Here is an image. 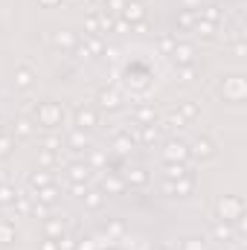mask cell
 I'll list each match as a JSON object with an SVG mask.
<instances>
[{
	"mask_svg": "<svg viewBox=\"0 0 247 250\" xmlns=\"http://www.w3.org/2000/svg\"><path fill=\"white\" fill-rule=\"evenodd\" d=\"M189 154H195L198 160H209V157L215 154V146H212V140H206V137H198V140L189 146Z\"/></svg>",
	"mask_w": 247,
	"mask_h": 250,
	"instance_id": "8",
	"label": "cell"
},
{
	"mask_svg": "<svg viewBox=\"0 0 247 250\" xmlns=\"http://www.w3.org/2000/svg\"><path fill=\"white\" fill-rule=\"evenodd\" d=\"M125 3L128 0H105V12H111V15H123V9H125Z\"/></svg>",
	"mask_w": 247,
	"mask_h": 250,
	"instance_id": "36",
	"label": "cell"
},
{
	"mask_svg": "<svg viewBox=\"0 0 247 250\" xmlns=\"http://www.w3.org/2000/svg\"><path fill=\"white\" fill-rule=\"evenodd\" d=\"M245 50H247L245 41H236V56H245Z\"/></svg>",
	"mask_w": 247,
	"mask_h": 250,
	"instance_id": "53",
	"label": "cell"
},
{
	"mask_svg": "<svg viewBox=\"0 0 247 250\" xmlns=\"http://www.w3.org/2000/svg\"><path fill=\"white\" fill-rule=\"evenodd\" d=\"M134 120L140 125H154L157 123V114H154V108H148V105H140L137 111H134Z\"/></svg>",
	"mask_w": 247,
	"mask_h": 250,
	"instance_id": "23",
	"label": "cell"
},
{
	"mask_svg": "<svg viewBox=\"0 0 247 250\" xmlns=\"http://www.w3.org/2000/svg\"><path fill=\"white\" fill-rule=\"evenodd\" d=\"M38 160H41V166H53V163H56V151H44Z\"/></svg>",
	"mask_w": 247,
	"mask_h": 250,
	"instance_id": "47",
	"label": "cell"
},
{
	"mask_svg": "<svg viewBox=\"0 0 247 250\" xmlns=\"http://www.w3.org/2000/svg\"><path fill=\"white\" fill-rule=\"evenodd\" d=\"M50 184H53V178H50L44 169H35V172L29 175V187L32 189H44V187H50Z\"/></svg>",
	"mask_w": 247,
	"mask_h": 250,
	"instance_id": "26",
	"label": "cell"
},
{
	"mask_svg": "<svg viewBox=\"0 0 247 250\" xmlns=\"http://www.w3.org/2000/svg\"><path fill=\"white\" fill-rule=\"evenodd\" d=\"M64 233H67V221L64 218H47L44 221V236L47 239H62Z\"/></svg>",
	"mask_w": 247,
	"mask_h": 250,
	"instance_id": "12",
	"label": "cell"
},
{
	"mask_svg": "<svg viewBox=\"0 0 247 250\" xmlns=\"http://www.w3.org/2000/svg\"><path fill=\"white\" fill-rule=\"evenodd\" d=\"M41 250H59V242H56V239H47V242L41 245Z\"/></svg>",
	"mask_w": 247,
	"mask_h": 250,
	"instance_id": "50",
	"label": "cell"
},
{
	"mask_svg": "<svg viewBox=\"0 0 247 250\" xmlns=\"http://www.w3.org/2000/svg\"><path fill=\"white\" fill-rule=\"evenodd\" d=\"M50 212V204H41V201H35L32 204V215H38V218H44Z\"/></svg>",
	"mask_w": 247,
	"mask_h": 250,
	"instance_id": "46",
	"label": "cell"
},
{
	"mask_svg": "<svg viewBox=\"0 0 247 250\" xmlns=\"http://www.w3.org/2000/svg\"><path fill=\"white\" fill-rule=\"evenodd\" d=\"M93 3H105V0H93Z\"/></svg>",
	"mask_w": 247,
	"mask_h": 250,
	"instance_id": "55",
	"label": "cell"
},
{
	"mask_svg": "<svg viewBox=\"0 0 247 250\" xmlns=\"http://www.w3.org/2000/svg\"><path fill=\"white\" fill-rule=\"evenodd\" d=\"M111 148H114L117 154H131V148H134V137H131V134H117L114 143H111Z\"/></svg>",
	"mask_w": 247,
	"mask_h": 250,
	"instance_id": "20",
	"label": "cell"
},
{
	"mask_svg": "<svg viewBox=\"0 0 247 250\" xmlns=\"http://www.w3.org/2000/svg\"><path fill=\"white\" fill-rule=\"evenodd\" d=\"M192 29H195V35H201V38H212V35H215V23L201 21V18H198V23H195Z\"/></svg>",
	"mask_w": 247,
	"mask_h": 250,
	"instance_id": "33",
	"label": "cell"
},
{
	"mask_svg": "<svg viewBox=\"0 0 247 250\" xmlns=\"http://www.w3.org/2000/svg\"><path fill=\"white\" fill-rule=\"evenodd\" d=\"M123 181H125V184H131V187H145V184H148V172H145L143 166H134V169H125Z\"/></svg>",
	"mask_w": 247,
	"mask_h": 250,
	"instance_id": "13",
	"label": "cell"
},
{
	"mask_svg": "<svg viewBox=\"0 0 247 250\" xmlns=\"http://www.w3.org/2000/svg\"><path fill=\"white\" fill-rule=\"evenodd\" d=\"M186 9H201V0H184Z\"/></svg>",
	"mask_w": 247,
	"mask_h": 250,
	"instance_id": "52",
	"label": "cell"
},
{
	"mask_svg": "<svg viewBox=\"0 0 247 250\" xmlns=\"http://www.w3.org/2000/svg\"><path fill=\"white\" fill-rule=\"evenodd\" d=\"M172 62L178 64V67H189V64L195 62V47L189 41H178L175 50H172Z\"/></svg>",
	"mask_w": 247,
	"mask_h": 250,
	"instance_id": "6",
	"label": "cell"
},
{
	"mask_svg": "<svg viewBox=\"0 0 247 250\" xmlns=\"http://www.w3.org/2000/svg\"><path fill=\"white\" fill-rule=\"evenodd\" d=\"M41 6H56V3H62V0H38Z\"/></svg>",
	"mask_w": 247,
	"mask_h": 250,
	"instance_id": "54",
	"label": "cell"
},
{
	"mask_svg": "<svg viewBox=\"0 0 247 250\" xmlns=\"http://www.w3.org/2000/svg\"><path fill=\"white\" fill-rule=\"evenodd\" d=\"M32 82H35V73L23 64V67H18L15 70V84L21 87V90H26V87H32Z\"/></svg>",
	"mask_w": 247,
	"mask_h": 250,
	"instance_id": "19",
	"label": "cell"
},
{
	"mask_svg": "<svg viewBox=\"0 0 247 250\" xmlns=\"http://www.w3.org/2000/svg\"><path fill=\"white\" fill-rule=\"evenodd\" d=\"M120 18H123V21H128L131 26H137V23H143V21H145V6H143L140 0H128Z\"/></svg>",
	"mask_w": 247,
	"mask_h": 250,
	"instance_id": "7",
	"label": "cell"
},
{
	"mask_svg": "<svg viewBox=\"0 0 247 250\" xmlns=\"http://www.w3.org/2000/svg\"><path fill=\"white\" fill-rule=\"evenodd\" d=\"M9 242H15V224L0 221V245H9Z\"/></svg>",
	"mask_w": 247,
	"mask_h": 250,
	"instance_id": "35",
	"label": "cell"
},
{
	"mask_svg": "<svg viewBox=\"0 0 247 250\" xmlns=\"http://www.w3.org/2000/svg\"><path fill=\"white\" fill-rule=\"evenodd\" d=\"M221 93L233 102H242L245 99V79L242 76H227L224 84H221Z\"/></svg>",
	"mask_w": 247,
	"mask_h": 250,
	"instance_id": "4",
	"label": "cell"
},
{
	"mask_svg": "<svg viewBox=\"0 0 247 250\" xmlns=\"http://www.w3.org/2000/svg\"><path fill=\"white\" fill-rule=\"evenodd\" d=\"M12 146H15V140H12L9 134H0V157H6V154L12 151Z\"/></svg>",
	"mask_w": 247,
	"mask_h": 250,
	"instance_id": "43",
	"label": "cell"
},
{
	"mask_svg": "<svg viewBox=\"0 0 247 250\" xmlns=\"http://www.w3.org/2000/svg\"><path fill=\"white\" fill-rule=\"evenodd\" d=\"M184 125H186V120L178 114V111H169V114L163 117V123L157 125V128H160V131H178V128H184Z\"/></svg>",
	"mask_w": 247,
	"mask_h": 250,
	"instance_id": "17",
	"label": "cell"
},
{
	"mask_svg": "<svg viewBox=\"0 0 247 250\" xmlns=\"http://www.w3.org/2000/svg\"><path fill=\"white\" fill-rule=\"evenodd\" d=\"M62 148V140L59 137H47L44 140V151H59Z\"/></svg>",
	"mask_w": 247,
	"mask_h": 250,
	"instance_id": "45",
	"label": "cell"
},
{
	"mask_svg": "<svg viewBox=\"0 0 247 250\" xmlns=\"http://www.w3.org/2000/svg\"><path fill=\"white\" fill-rule=\"evenodd\" d=\"M32 192H23V195H18L12 204H15V212H21V215H26V212H32Z\"/></svg>",
	"mask_w": 247,
	"mask_h": 250,
	"instance_id": "29",
	"label": "cell"
},
{
	"mask_svg": "<svg viewBox=\"0 0 247 250\" xmlns=\"http://www.w3.org/2000/svg\"><path fill=\"white\" fill-rule=\"evenodd\" d=\"M140 140H143L145 146L157 143V140H160V128H157V125H143V128H140Z\"/></svg>",
	"mask_w": 247,
	"mask_h": 250,
	"instance_id": "28",
	"label": "cell"
},
{
	"mask_svg": "<svg viewBox=\"0 0 247 250\" xmlns=\"http://www.w3.org/2000/svg\"><path fill=\"white\" fill-rule=\"evenodd\" d=\"M105 163H108V154L99 148H90V166H105Z\"/></svg>",
	"mask_w": 247,
	"mask_h": 250,
	"instance_id": "39",
	"label": "cell"
},
{
	"mask_svg": "<svg viewBox=\"0 0 247 250\" xmlns=\"http://www.w3.org/2000/svg\"><path fill=\"white\" fill-rule=\"evenodd\" d=\"M105 230H108V236H123L125 224L120 221V218H114V221H108V224H105Z\"/></svg>",
	"mask_w": 247,
	"mask_h": 250,
	"instance_id": "40",
	"label": "cell"
},
{
	"mask_svg": "<svg viewBox=\"0 0 247 250\" xmlns=\"http://www.w3.org/2000/svg\"><path fill=\"white\" fill-rule=\"evenodd\" d=\"M198 23V9H181L178 12V26L181 29H192Z\"/></svg>",
	"mask_w": 247,
	"mask_h": 250,
	"instance_id": "24",
	"label": "cell"
},
{
	"mask_svg": "<svg viewBox=\"0 0 247 250\" xmlns=\"http://www.w3.org/2000/svg\"><path fill=\"white\" fill-rule=\"evenodd\" d=\"M245 215V201L239 198V195H224L221 201H218V221H239Z\"/></svg>",
	"mask_w": 247,
	"mask_h": 250,
	"instance_id": "2",
	"label": "cell"
},
{
	"mask_svg": "<svg viewBox=\"0 0 247 250\" xmlns=\"http://www.w3.org/2000/svg\"><path fill=\"white\" fill-rule=\"evenodd\" d=\"M53 44H56L59 50H73V47L79 44V38H76L73 32H67V29H59V32H53Z\"/></svg>",
	"mask_w": 247,
	"mask_h": 250,
	"instance_id": "15",
	"label": "cell"
},
{
	"mask_svg": "<svg viewBox=\"0 0 247 250\" xmlns=\"http://www.w3.org/2000/svg\"><path fill=\"white\" fill-rule=\"evenodd\" d=\"M192 189H195V178H192V175H189V178H181V181H163V192L178 195V198L192 195Z\"/></svg>",
	"mask_w": 247,
	"mask_h": 250,
	"instance_id": "5",
	"label": "cell"
},
{
	"mask_svg": "<svg viewBox=\"0 0 247 250\" xmlns=\"http://www.w3.org/2000/svg\"><path fill=\"white\" fill-rule=\"evenodd\" d=\"M35 123L41 128H59L64 123V108L56 102H41L35 108Z\"/></svg>",
	"mask_w": 247,
	"mask_h": 250,
	"instance_id": "1",
	"label": "cell"
},
{
	"mask_svg": "<svg viewBox=\"0 0 247 250\" xmlns=\"http://www.w3.org/2000/svg\"><path fill=\"white\" fill-rule=\"evenodd\" d=\"M189 157H192V154H189V143L178 140V137L166 140V146H163V160H166V163H186Z\"/></svg>",
	"mask_w": 247,
	"mask_h": 250,
	"instance_id": "3",
	"label": "cell"
},
{
	"mask_svg": "<svg viewBox=\"0 0 247 250\" xmlns=\"http://www.w3.org/2000/svg\"><path fill=\"white\" fill-rule=\"evenodd\" d=\"M189 175H192V169L186 163H166V181H181Z\"/></svg>",
	"mask_w": 247,
	"mask_h": 250,
	"instance_id": "18",
	"label": "cell"
},
{
	"mask_svg": "<svg viewBox=\"0 0 247 250\" xmlns=\"http://www.w3.org/2000/svg\"><path fill=\"white\" fill-rule=\"evenodd\" d=\"M56 242H59V250H76V239L67 236V233H64L62 239H56Z\"/></svg>",
	"mask_w": 247,
	"mask_h": 250,
	"instance_id": "44",
	"label": "cell"
},
{
	"mask_svg": "<svg viewBox=\"0 0 247 250\" xmlns=\"http://www.w3.org/2000/svg\"><path fill=\"white\" fill-rule=\"evenodd\" d=\"M84 26H87V35H99V18H96V12H93V15H87Z\"/></svg>",
	"mask_w": 247,
	"mask_h": 250,
	"instance_id": "42",
	"label": "cell"
},
{
	"mask_svg": "<svg viewBox=\"0 0 247 250\" xmlns=\"http://www.w3.org/2000/svg\"><path fill=\"white\" fill-rule=\"evenodd\" d=\"M154 250H163V248H154Z\"/></svg>",
	"mask_w": 247,
	"mask_h": 250,
	"instance_id": "57",
	"label": "cell"
},
{
	"mask_svg": "<svg viewBox=\"0 0 247 250\" xmlns=\"http://www.w3.org/2000/svg\"><path fill=\"white\" fill-rule=\"evenodd\" d=\"M93 125H99V114H96L93 108H76V128L87 131V128H93Z\"/></svg>",
	"mask_w": 247,
	"mask_h": 250,
	"instance_id": "10",
	"label": "cell"
},
{
	"mask_svg": "<svg viewBox=\"0 0 247 250\" xmlns=\"http://www.w3.org/2000/svg\"><path fill=\"white\" fill-rule=\"evenodd\" d=\"M32 134H35V125H32V120H18V123H15V137L29 140Z\"/></svg>",
	"mask_w": 247,
	"mask_h": 250,
	"instance_id": "30",
	"label": "cell"
},
{
	"mask_svg": "<svg viewBox=\"0 0 247 250\" xmlns=\"http://www.w3.org/2000/svg\"><path fill=\"white\" fill-rule=\"evenodd\" d=\"M212 239L215 242H236V230L230 221H215L212 224Z\"/></svg>",
	"mask_w": 247,
	"mask_h": 250,
	"instance_id": "11",
	"label": "cell"
},
{
	"mask_svg": "<svg viewBox=\"0 0 247 250\" xmlns=\"http://www.w3.org/2000/svg\"><path fill=\"white\" fill-rule=\"evenodd\" d=\"M102 56H108V59H117V56H120V50H117V47H105V53H102Z\"/></svg>",
	"mask_w": 247,
	"mask_h": 250,
	"instance_id": "51",
	"label": "cell"
},
{
	"mask_svg": "<svg viewBox=\"0 0 247 250\" xmlns=\"http://www.w3.org/2000/svg\"><path fill=\"white\" fill-rule=\"evenodd\" d=\"M56 195H59V189L53 187V184H50V187H44V189H38V192H32V198H35V201H41V204H53V201H56Z\"/></svg>",
	"mask_w": 247,
	"mask_h": 250,
	"instance_id": "31",
	"label": "cell"
},
{
	"mask_svg": "<svg viewBox=\"0 0 247 250\" xmlns=\"http://www.w3.org/2000/svg\"><path fill=\"white\" fill-rule=\"evenodd\" d=\"M96 99H99V105H102V108H108V111H117V108L123 105V99H120V93H117V90H99V96H96Z\"/></svg>",
	"mask_w": 247,
	"mask_h": 250,
	"instance_id": "16",
	"label": "cell"
},
{
	"mask_svg": "<svg viewBox=\"0 0 247 250\" xmlns=\"http://www.w3.org/2000/svg\"><path fill=\"white\" fill-rule=\"evenodd\" d=\"M82 198H84V207H87V209H102V207H105V192H102V189L84 192Z\"/></svg>",
	"mask_w": 247,
	"mask_h": 250,
	"instance_id": "22",
	"label": "cell"
},
{
	"mask_svg": "<svg viewBox=\"0 0 247 250\" xmlns=\"http://www.w3.org/2000/svg\"><path fill=\"white\" fill-rule=\"evenodd\" d=\"M178 114L184 117V120H195L198 114H201V108L192 102V99H186V102H181V108H178Z\"/></svg>",
	"mask_w": 247,
	"mask_h": 250,
	"instance_id": "34",
	"label": "cell"
},
{
	"mask_svg": "<svg viewBox=\"0 0 247 250\" xmlns=\"http://www.w3.org/2000/svg\"><path fill=\"white\" fill-rule=\"evenodd\" d=\"M0 134H3V123H0Z\"/></svg>",
	"mask_w": 247,
	"mask_h": 250,
	"instance_id": "56",
	"label": "cell"
},
{
	"mask_svg": "<svg viewBox=\"0 0 247 250\" xmlns=\"http://www.w3.org/2000/svg\"><path fill=\"white\" fill-rule=\"evenodd\" d=\"M123 189H125L123 175H108V178L102 181V192H108V195H120Z\"/></svg>",
	"mask_w": 247,
	"mask_h": 250,
	"instance_id": "21",
	"label": "cell"
},
{
	"mask_svg": "<svg viewBox=\"0 0 247 250\" xmlns=\"http://www.w3.org/2000/svg\"><path fill=\"white\" fill-rule=\"evenodd\" d=\"M96 18H99V35H102V32H114V23H117V15H111V12H105V9H99V12H96Z\"/></svg>",
	"mask_w": 247,
	"mask_h": 250,
	"instance_id": "25",
	"label": "cell"
},
{
	"mask_svg": "<svg viewBox=\"0 0 247 250\" xmlns=\"http://www.w3.org/2000/svg\"><path fill=\"white\" fill-rule=\"evenodd\" d=\"M181 250H206V242L204 239H186L181 245Z\"/></svg>",
	"mask_w": 247,
	"mask_h": 250,
	"instance_id": "41",
	"label": "cell"
},
{
	"mask_svg": "<svg viewBox=\"0 0 247 250\" xmlns=\"http://www.w3.org/2000/svg\"><path fill=\"white\" fill-rule=\"evenodd\" d=\"M15 198H18L15 187H9V184H3V187H0V204H12Z\"/></svg>",
	"mask_w": 247,
	"mask_h": 250,
	"instance_id": "37",
	"label": "cell"
},
{
	"mask_svg": "<svg viewBox=\"0 0 247 250\" xmlns=\"http://www.w3.org/2000/svg\"><path fill=\"white\" fill-rule=\"evenodd\" d=\"M198 18L201 21H209V23H215L218 26V21H221V12H218V6H204V9H198Z\"/></svg>",
	"mask_w": 247,
	"mask_h": 250,
	"instance_id": "27",
	"label": "cell"
},
{
	"mask_svg": "<svg viewBox=\"0 0 247 250\" xmlns=\"http://www.w3.org/2000/svg\"><path fill=\"white\" fill-rule=\"evenodd\" d=\"M157 44H160V50H163V53H169V56H172V50H175L178 38H175V35H160V41H157Z\"/></svg>",
	"mask_w": 247,
	"mask_h": 250,
	"instance_id": "38",
	"label": "cell"
},
{
	"mask_svg": "<svg viewBox=\"0 0 247 250\" xmlns=\"http://www.w3.org/2000/svg\"><path fill=\"white\" fill-rule=\"evenodd\" d=\"M181 79H184V82H192V79H195V67H192V64H189V67H181Z\"/></svg>",
	"mask_w": 247,
	"mask_h": 250,
	"instance_id": "48",
	"label": "cell"
},
{
	"mask_svg": "<svg viewBox=\"0 0 247 250\" xmlns=\"http://www.w3.org/2000/svg\"><path fill=\"white\" fill-rule=\"evenodd\" d=\"M73 53H76V56H79L82 62H84V59H90V53H87V47H79V44H76V47H73Z\"/></svg>",
	"mask_w": 247,
	"mask_h": 250,
	"instance_id": "49",
	"label": "cell"
},
{
	"mask_svg": "<svg viewBox=\"0 0 247 250\" xmlns=\"http://www.w3.org/2000/svg\"><path fill=\"white\" fill-rule=\"evenodd\" d=\"M67 175H70V184H87L93 178V169L87 163H70L67 166Z\"/></svg>",
	"mask_w": 247,
	"mask_h": 250,
	"instance_id": "9",
	"label": "cell"
},
{
	"mask_svg": "<svg viewBox=\"0 0 247 250\" xmlns=\"http://www.w3.org/2000/svg\"><path fill=\"white\" fill-rule=\"evenodd\" d=\"M67 143L73 146V151H87V148H90V140H87V134H84L82 128H73L70 137H67Z\"/></svg>",
	"mask_w": 247,
	"mask_h": 250,
	"instance_id": "14",
	"label": "cell"
},
{
	"mask_svg": "<svg viewBox=\"0 0 247 250\" xmlns=\"http://www.w3.org/2000/svg\"><path fill=\"white\" fill-rule=\"evenodd\" d=\"M84 47H87L90 56H102V53H105V44H102L99 35H87V38H84Z\"/></svg>",
	"mask_w": 247,
	"mask_h": 250,
	"instance_id": "32",
	"label": "cell"
}]
</instances>
